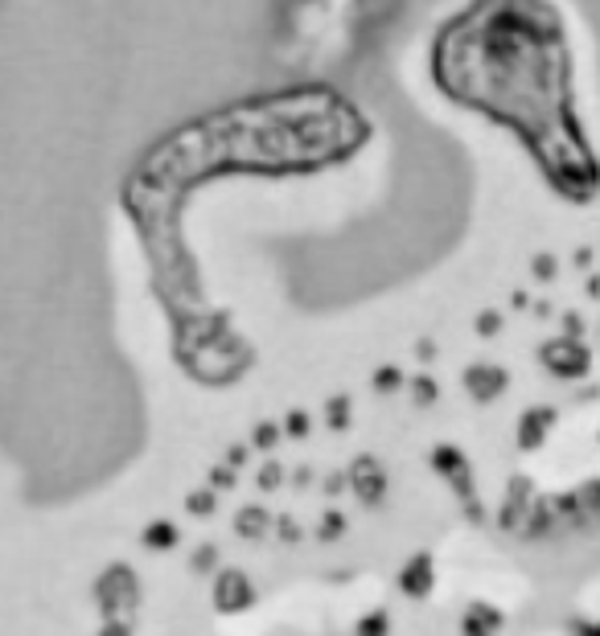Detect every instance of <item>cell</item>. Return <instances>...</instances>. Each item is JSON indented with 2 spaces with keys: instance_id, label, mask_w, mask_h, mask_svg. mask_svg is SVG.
Listing matches in <instances>:
<instances>
[{
  "instance_id": "15",
  "label": "cell",
  "mask_w": 600,
  "mask_h": 636,
  "mask_svg": "<svg viewBox=\"0 0 600 636\" xmlns=\"http://www.w3.org/2000/svg\"><path fill=\"white\" fill-rule=\"evenodd\" d=\"M276 530H280V538H284V542H296V538H301V530H296V521H293V518H280V521H276Z\"/></svg>"
},
{
  "instance_id": "18",
  "label": "cell",
  "mask_w": 600,
  "mask_h": 636,
  "mask_svg": "<svg viewBox=\"0 0 600 636\" xmlns=\"http://www.w3.org/2000/svg\"><path fill=\"white\" fill-rule=\"evenodd\" d=\"M231 468H219V477H214V485H219V489H231Z\"/></svg>"
},
{
  "instance_id": "3",
  "label": "cell",
  "mask_w": 600,
  "mask_h": 636,
  "mask_svg": "<svg viewBox=\"0 0 600 636\" xmlns=\"http://www.w3.org/2000/svg\"><path fill=\"white\" fill-rule=\"evenodd\" d=\"M506 628V612L490 600H473L461 616V636H498Z\"/></svg>"
},
{
  "instance_id": "11",
  "label": "cell",
  "mask_w": 600,
  "mask_h": 636,
  "mask_svg": "<svg viewBox=\"0 0 600 636\" xmlns=\"http://www.w3.org/2000/svg\"><path fill=\"white\" fill-rule=\"evenodd\" d=\"M145 542L152 550H169L177 542V530H173V526H152V530L145 534Z\"/></svg>"
},
{
  "instance_id": "14",
  "label": "cell",
  "mask_w": 600,
  "mask_h": 636,
  "mask_svg": "<svg viewBox=\"0 0 600 636\" xmlns=\"http://www.w3.org/2000/svg\"><path fill=\"white\" fill-rule=\"evenodd\" d=\"M571 636H600V621H568Z\"/></svg>"
},
{
  "instance_id": "7",
  "label": "cell",
  "mask_w": 600,
  "mask_h": 636,
  "mask_svg": "<svg viewBox=\"0 0 600 636\" xmlns=\"http://www.w3.org/2000/svg\"><path fill=\"white\" fill-rule=\"evenodd\" d=\"M234 530L243 538H251V542H260V538L272 530V513L260 506H243L239 513H234Z\"/></svg>"
},
{
  "instance_id": "8",
  "label": "cell",
  "mask_w": 600,
  "mask_h": 636,
  "mask_svg": "<svg viewBox=\"0 0 600 636\" xmlns=\"http://www.w3.org/2000/svg\"><path fill=\"white\" fill-rule=\"evenodd\" d=\"M556 420L551 411H527V420H523V432H518V439H523V452H535L543 444V435H547V423Z\"/></svg>"
},
{
  "instance_id": "5",
  "label": "cell",
  "mask_w": 600,
  "mask_h": 636,
  "mask_svg": "<svg viewBox=\"0 0 600 636\" xmlns=\"http://www.w3.org/2000/svg\"><path fill=\"white\" fill-rule=\"evenodd\" d=\"M527 509H530V480L518 477L510 485V497L502 501V513H498L502 530H518V526H523V518H527Z\"/></svg>"
},
{
  "instance_id": "2",
  "label": "cell",
  "mask_w": 600,
  "mask_h": 636,
  "mask_svg": "<svg viewBox=\"0 0 600 636\" xmlns=\"http://www.w3.org/2000/svg\"><path fill=\"white\" fill-rule=\"evenodd\" d=\"M399 592L408 595V600H428V595L436 592V559H432V550H420V554H411L408 563L399 566Z\"/></svg>"
},
{
  "instance_id": "4",
  "label": "cell",
  "mask_w": 600,
  "mask_h": 636,
  "mask_svg": "<svg viewBox=\"0 0 600 636\" xmlns=\"http://www.w3.org/2000/svg\"><path fill=\"white\" fill-rule=\"evenodd\" d=\"M350 480H354V492H358V501L367 509H375V506H382V492H387V477H382V468L370 456H362V460L354 464V473H350Z\"/></svg>"
},
{
  "instance_id": "13",
  "label": "cell",
  "mask_w": 600,
  "mask_h": 636,
  "mask_svg": "<svg viewBox=\"0 0 600 636\" xmlns=\"http://www.w3.org/2000/svg\"><path fill=\"white\" fill-rule=\"evenodd\" d=\"M190 513H198V518L214 513V492H193V497H190Z\"/></svg>"
},
{
  "instance_id": "10",
  "label": "cell",
  "mask_w": 600,
  "mask_h": 636,
  "mask_svg": "<svg viewBox=\"0 0 600 636\" xmlns=\"http://www.w3.org/2000/svg\"><path fill=\"white\" fill-rule=\"evenodd\" d=\"M341 534H346V518H341L337 509H329L322 521V530H317V538H322V542H337Z\"/></svg>"
},
{
  "instance_id": "6",
  "label": "cell",
  "mask_w": 600,
  "mask_h": 636,
  "mask_svg": "<svg viewBox=\"0 0 600 636\" xmlns=\"http://www.w3.org/2000/svg\"><path fill=\"white\" fill-rule=\"evenodd\" d=\"M559 526V518H556V506L551 501H530V509H527V518H523V538H530V542H539V538H551V530Z\"/></svg>"
},
{
  "instance_id": "12",
  "label": "cell",
  "mask_w": 600,
  "mask_h": 636,
  "mask_svg": "<svg viewBox=\"0 0 600 636\" xmlns=\"http://www.w3.org/2000/svg\"><path fill=\"white\" fill-rule=\"evenodd\" d=\"M214 566H219V550L214 547H202L198 554H193V571H198V575H210Z\"/></svg>"
},
{
  "instance_id": "17",
  "label": "cell",
  "mask_w": 600,
  "mask_h": 636,
  "mask_svg": "<svg viewBox=\"0 0 600 636\" xmlns=\"http://www.w3.org/2000/svg\"><path fill=\"white\" fill-rule=\"evenodd\" d=\"M260 485H264V489H276V485H280V468H276V464H267L264 477H260Z\"/></svg>"
},
{
  "instance_id": "16",
  "label": "cell",
  "mask_w": 600,
  "mask_h": 636,
  "mask_svg": "<svg viewBox=\"0 0 600 636\" xmlns=\"http://www.w3.org/2000/svg\"><path fill=\"white\" fill-rule=\"evenodd\" d=\"M255 444H260V448H272V444H276V427H260V432H255Z\"/></svg>"
},
{
  "instance_id": "9",
  "label": "cell",
  "mask_w": 600,
  "mask_h": 636,
  "mask_svg": "<svg viewBox=\"0 0 600 636\" xmlns=\"http://www.w3.org/2000/svg\"><path fill=\"white\" fill-rule=\"evenodd\" d=\"M354 636H391V616H387L382 607H375V612H367V616L358 621V633Z\"/></svg>"
},
{
  "instance_id": "1",
  "label": "cell",
  "mask_w": 600,
  "mask_h": 636,
  "mask_svg": "<svg viewBox=\"0 0 600 636\" xmlns=\"http://www.w3.org/2000/svg\"><path fill=\"white\" fill-rule=\"evenodd\" d=\"M255 600H260V592H255V583L243 571L227 566V571L214 575V607H219V616H243V612L255 607Z\"/></svg>"
}]
</instances>
